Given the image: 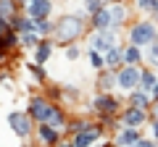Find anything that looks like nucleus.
<instances>
[{"label":"nucleus","instance_id":"27","mask_svg":"<svg viewBox=\"0 0 158 147\" xmlns=\"http://www.w3.org/2000/svg\"><path fill=\"white\" fill-rule=\"evenodd\" d=\"M148 47H150V50H148V58H150L153 68H158V37H156V40H153Z\"/></svg>","mask_w":158,"mask_h":147},{"label":"nucleus","instance_id":"22","mask_svg":"<svg viewBox=\"0 0 158 147\" xmlns=\"http://www.w3.org/2000/svg\"><path fill=\"white\" fill-rule=\"evenodd\" d=\"M132 105H140V108H148V92H142L137 87V92L132 89Z\"/></svg>","mask_w":158,"mask_h":147},{"label":"nucleus","instance_id":"6","mask_svg":"<svg viewBox=\"0 0 158 147\" xmlns=\"http://www.w3.org/2000/svg\"><path fill=\"white\" fill-rule=\"evenodd\" d=\"M50 108H53V102H48L45 97L34 95L32 100H29V110H27V113L32 116L34 121H40V124H42V121H48V113H50Z\"/></svg>","mask_w":158,"mask_h":147},{"label":"nucleus","instance_id":"20","mask_svg":"<svg viewBox=\"0 0 158 147\" xmlns=\"http://www.w3.org/2000/svg\"><path fill=\"white\" fill-rule=\"evenodd\" d=\"M45 124H50V126H56V129H61L63 124H66V118H63V110L58 105H53L50 108V113H48V121Z\"/></svg>","mask_w":158,"mask_h":147},{"label":"nucleus","instance_id":"2","mask_svg":"<svg viewBox=\"0 0 158 147\" xmlns=\"http://www.w3.org/2000/svg\"><path fill=\"white\" fill-rule=\"evenodd\" d=\"M140 79H142V68L140 66L124 63V66L116 71V84H118V89H124V92L137 89V87H140Z\"/></svg>","mask_w":158,"mask_h":147},{"label":"nucleus","instance_id":"30","mask_svg":"<svg viewBox=\"0 0 158 147\" xmlns=\"http://www.w3.org/2000/svg\"><path fill=\"white\" fill-rule=\"evenodd\" d=\"M153 137L158 139V118H153Z\"/></svg>","mask_w":158,"mask_h":147},{"label":"nucleus","instance_id":"23","mask_svg":"<svg viewBox=\"0 0 158 147\" xmlns=\"http://www.w3.org/2000/svg\"><path fill=\"white\" fill-rule=\"evenodd\" d=\"M90 66L95 68V71H100V68L106 66V58H103V53H98V50H90Z\"/></svg>","mask_w":158,"mask_h":147},{"label":"nucleus","instance_id":"16","mask_svg":"<svg viewBox=\"0 0 158 147\" xmlns=\"http://www.w3.org/2000/svg\"><path fill=\"white\" fill-rule=\"evenodd\" d=\"M16 6H19V0H0V18L11 24L16 18Z\"/></svg>","mask_w":158,"mask_h":147},{"label":"nucleus","instance_id":"11","mask_svg":"<svg viewBox=\"0 0 158 147\" xmlns=\"http://www.w3.org/2000/svg\"><path fill=\"white\" fill-rule=\"evenodd\" d=\"M137 142H140V129H135V126H124V129L116 134V147L137 145Z\"/></svg>","mask_w":158,"mask_h":147},{"label":"nucleus","instance_id":"9","mask_svg":"<svg viewBox=\"0 0 158 147\" xmlns=\"http://www.w3.org/2000/svg\"><path fill=\"white\" fill-rule=\"evenodd\" d=\"M50 13H53V0H32V3H27L29 18H48Z\"/></svg>","mask_w":158,"mask_h":147},{"label":"nucleus","instance_id":"25","mask_svg":"<svg viewBox=\"0 0 158 147\" xmlns=\"http://www.w3.org/2000/svg\"><path fill=\"white\" fill-rule=\"evenodd\" d=\"M137 8H140V11H153V16H156V21H158V0H140Z\"/></svg>","mask_w":158,"mask_h":147},{"label":"nucleus","instance_id":"33","mask_svg":"<svg viewBox=\"0 0 158 147\" xmlns=\"http://www.w3.org/2000/svg\"><path fill=\"white\" fill-rule=\"evenodd\" d=\"M103 147H116V145H103Z\"/></svg>","mask_w":158,"mask_h":147},{"label":"nucleus","instance_id":"5","mask_svg":"<svg viewBox=\"0 0 158 147\" xmlns=\"http://www.w3.org/2000/svg\"><path fill=\"white\" fill-rule=\"evenodd\" d=\"M29 118H32L29 113H21V110H11V113H8V126H11V129L16 131L21 139H27L29 131H32V121H29Z\"/></svg>","mask_w":158,"mask_h":147},{"label":"nucleus","instance_id":"4","mask_svg":"<svg viewBox=\"0 0 158 147\" xmlns=\"http://www.w3.org/2000/svg\"><path fill=\"white\" fill-rule=\"evenodd\" d=\"M158 37V32H156V24L153 21H137L135 26L129 29V42L132 45H150L153 40Z\"/></svg>","mask_w":158,"mask_h":147},{"label":"nucleus","instance_id":"28","mask_svg":"<svg viewBox=\"0 0 158 147\" xmlns=\"http://www.w3.org/2000/svg\"><path fill=\"white\" fill-rule=\"evenodd\" d=\"M66 58H69V61H77V58H79V47L77 45H69L66 47Z\"/></svg>","mask_w":158,"mask_h":147},{"label":"nucleus","instance_id":"32","mask_svg":"<svg viewBox=\"0 0 158 147\" xmlns=\"http://www.w3.org/2000/svg\"><path fill=\"white\" fill-rule=\"evenodd\" d=\"M153 97H156V100H158V84H156V89H153Z\"/></svg>","mask_w":158,"mask_h":147},{"label":"nucleus","instance_id":"12","mask_svg":"<svg viewBox=\"0 0 158 147\" xmlns=\"http://www.w3.org/2000/svg\"><path fill=\"white\" fill-rule=\"evenodd\" d=\"M113 26V18H111V8L103 6L100 11L92 13V29H111Z\"/></svg>","mask_w":158,"mask_h":147},{"label":"nucleus","instance_id":"7","mask_svg":"<svg viewBox=\"0 0 158 147\" xmlns=\"http://www.w3.org/2000/svg\"><path fill=\"white\" fill-rule=\"evenodd\" d=\"M145 121H148V108H140V105L127 108L124 116H121V124L124 126H135V129H140Z\"/></svg>","mask_w":158,"mask_h":147},{"label":"nucleus","instance_id":"8","mask_svg":"<svg viewBox=\"0 0 158 147\" xmlns=\"http://www.w3.org/2000/svg\"><path fill=\"white\" fill-rule=\"evenodd\" d=\"M100 134H103L100 126L90 124L87 129H82V131H77V134H74V142H71V145H74V147H90V145H92V142H95Z\"/></svg>","mask_w":158,"mask_h":147},{"label":"nucleus","instance_id":"31","mask_svg":"<svg viewBox=\"0 0 158 147\" xmlns=\"http://www.w3.org/2000/svg\"><path fill=\"white\" fill-rule=\"evenodd\" d=\"M153 118H158V100H156V105H153Z\"/></svg>","mask_w":158,"mask_h":147},{"label":"nucleus","instance_id":"36","mask_svg":"<svg viewBox=\"0 0 158 147\" xmlns=\"http://www.w3.org/2000/svg\"><path fill=\"white\" fill-rule=\"evenodd\" d=\"M135 3H140V0H135Z\"/></svg>","mask_w":158,"mask_h":147},{"label":"nucleus","instance_id":"34","mask_svg":"<svg viewBox=\"0 0 158 147\" xmlns=\"http://www.w3.org/2000/svg\"><path fill=\"white\" fill-rule=\"evenodd\" d=\"M127 147H137V145H127Z\"/></svg>","mask_w":158,"mask_h":147},{"label":"nucleus","instance_id":"10","mask_svg":"<svg viewBox=\"0 0 158 147\" xmlns=\"http://www.w3.org/2000/svg\"><path fill=\"white\" fill-rule=\"evenodd\" d=\"M92 108H95V113L111 116V113H116V110H118V100H116V97H111V95H100V97L92 100Z\"/></svg>","mask_w":158,"mask_h":147},{"label":"nucleus","instance_id":"26","mask_svg":"<svg viewBox=\"0 0 158 147\" xmlns=\"http://www.w3.org/2000/svg\"><path fill=\"white\" fill-rule=\"evenodd\" d=\"M34 24H37V32L45 37V34H53V24L50 18H34Z\"/></svg>","mask_w":158,"mask_h":147},{"label":"nucleus","instance_id":"21","mask_svg":"<svg viewBox=\"0 0 158 147\" xmlns=\"http://www.w3.org/2000/svg\"><path fill=\"white\" fill-rule=\"evenodd\" d=\"M156 84H158V81H156V74H153V71H142L140 89L142 92H153V89H156Z\"/></svg>","mask_w":158,"mask_h":147},{"label":"nucleus","instance_id":"19","mask_svg":"<svg viewBox=\"0 0 158 147\" xmlns=\"http://www.w3.org/2000/svg\"><path fill=\"white\" fill-rule=\"evenodd\" d=\"M142 61V53H140V45H132L124 50V63H129V66H137V63Z\"/></svg>","mask_w":158,"mask_h":147},{"label":"nucleus","instance_id":"18","mask_svg":"<svg viewBox=\"0 0 158 147\" xmlns=\"http://www.w3.org/2000/svg\"><path fill=\"white\" fill-rule=\"evenodd\" d=\"M19 42H21L24 47H37L40 42H42V34L40 32H21L19 34Z\"/></svg>","mask_w":158,"mask_h":147},{"label":"nucleus","instance_id":"37","mask_svg":"<svg viewBox=\"0 0 158 147\" xmlns=\"http://www.w3.org/2000/svg\"><path fill=\"white\" fill-rule=\"evenodd\" d=\"M85 3H87V0H85Z\"/></svg>","mask_w":158,"mask_h":147},{"label":"nucleus","instance_id":"24","mask_svg":"<svg viewBox=\"0 0 158 147\" xmlns=\"http://www.w3.org/2000/svg\"><path fill=\"white\" fill-rule=\"evenodd\" d=\"M113 84H116V71L108 68V74H103V76H100V87H103V89H111Z\"/></svg>","mask_w":158,"mask_h":147},{"label":"nucleus","instance_id":"29","mask_svg":"<svg viewBox=\"0 0 158 147\" xmlns=\"http://www.w3.org/2000/svg\"><path fill=\"white\" fill-rule=\"evenodd\" d=\"M137 147H156V142H153V139H142V137H140V142H137Z\"/></svg>","mask_w":158,"mask_h":147},{"label":"nucleus","instance_id":"3","mask_svg":"<svg viewBox=\"0 0 158 147\" xmlns=\"http://www.w3.org/2000/svg\"><path fill=\"white\" fill-rule=\"evenodd\" d=\"M116 45H118L116 26H111V29H95L92 37H90V47L98 50V53H108L111 47H116Z\"/></svg>","mask_w":158,"mask_h":147},{"label":"nucleus","instance_id":"15","mask_svg":"<svg viewBox=\"0 0 158 147\" xmlns=\"http://www.w3.org/2000/svg\"><path fill=\"white\" fill-rule=\"evenodd\" d=\"M40 139L45 142L48 147H53V145H58V129L56 126H50V124H40Z\"/></svg>","mask_w":158,"mask_h":147},{"label":"nucleus","instance_id":"13","mask_svg":"<svg viewBox=\"0 0 158 147\" xmlns=\"http://www.w3.org/2000/svg\"><path fill=\"white\" fill-rule=\"evenodd\" d=\"M108 8H111V18H113V26L118 29L121 24L127 21L129 11H127V6H124V3H118V0H116V3H108Z\"/></svg>","mask_w":158,"mask_h":147},{"label":"nucleus","instance_id":"17","mask_svg":"<svg viewBox=\"0 0 158 147\" xmlns=\"http://www.w3.org/2000/svg\"><path fill=\"white\" fill-rule=\"evenodd\" d=\"M50 53H53V42L50 40H42L37 45V50H34V63H48V58H50Z\"/></svg>","mask_w":158,"mask_h":147},{"label":"nucleus","instance_id":"14","mask_svg":"<svg viewBox=\"0 0 158 147\" xmlns=\"http://www.w3.org/2000/svg\"><path fill=\"white\" fill-rule=\"evenodd\" d=\"M106 66L108 68H113V71H118V68L124 66V50H121V47H111V50L106 53Z\"/></svg>","mask_w":158,"mask_h":147},{"label":"nucleus","instance_id":"35","mask_svg":"<svg viewBox=\"0 0 158 147\" xmlns=\"http://www.w3.org/2000/svg\"><path fill=\"white\" fill-rule=\"evenodd\" d=\"M27 3H32V0H27Z\"/></svg>","mask_w":158,"mask_h":147},{"label":"nucleus","instance_id":"1","mask_svg":"<svg viewBox=\"0 0 158 147\" xmlns=\"http://www.w3.org/2000/svg\"><path fill=\"white\" fill-rule=\"evenodd\" d=\"M85 32V18L79 16V13H69V16L58 18L56 24H53V40L58 42V45H69V42H74L79 37V34Z\"/></svg>","mask_w":158,"mask_h":147}]
</instances>
